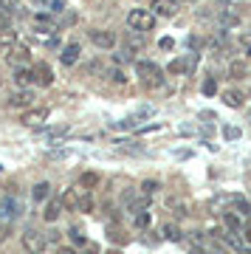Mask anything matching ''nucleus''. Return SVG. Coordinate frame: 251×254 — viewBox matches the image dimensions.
Here are the masks:
<instances>
[{
    "label": "nucleus",
    "instance_id": "obj_1",
    "mask_svg": "<svg viewBox=\"0 0 251 254\" xmlns=\"http://www.w3.org/2000/svg\"><path fill=\"white\" fill-rule=\"evenodd\" d=\"M127 26L133 28V31H153L155 26V14L153 11H147V9H133L130 14H127Z\"/></svg>",
    "mask_w": 251,
    "mask_h": 254
},
{
    "label": "nucleus",
    "instance_id": "obj_2",
    "mask_svg": "<svg viewBox=\"0 0 251 254\" xmlns=\"http://www.w3.org/2000/svg\"><path fill=\"white\" fill-rule=\"evenodd\" d=\"M20 240H23V249H26L28 254H43L45 252V235H40L37 229H26Z\"/></svg>",
    "mask_w": 251,
    "mask_h": 254
},
{
    "label": "nucleus",
    "instance_id": "obj_3",
    "mask_svg": "<svg viewBox=\"0 0 251 254\" xmlns=\"http://www.w3.org/2000/svg\"><path fill=\"white\" fill-rule=\"evenodd\" d=\"M6 60H9V65H14V68H23V65L31 63V48L23 46V43H14V46L9 48Z\"/></svg>",
    "mask_w": 251,
    "mask_h": 254
},
{
    "label": "nucleus",
    "instance_id": "obj_4",
    "mask_svg": "<svg viewBox=\"0 0 251 254\" xmlns=\"http://www.w3.org/2000/svg\"><path fill=\"white\" fill-rule=\"evenodd\" d=\"M135 73H138L150 88H155V85H158V76H161V68L155 63H135Z\"/></svg>",
    "mask_w": 251,
    "mask_h": 254
},
{
    "label": "nucleus",
    "instance_id": "obj_5",
    "mask_svg": "<svg viewBox=\"0 0 251 254\" xmlns=\"http://www.w3.org/2000/svg\"><path fill=\"white\" fill-rule=\"evenodd\" d=\"M90 43L96 48H116V34L113 31H105V28H93L90 31Z\"/></svg>",
    "mask_w": 251,
    "mask_h": 254
},
{
    "label": "nucleus",
    "instance_id": "obj_6",
    "mask_svg": "<svg viewBox=\"0 0 251 254\" xmlns=\"http://www.w3.org/2000/svg\"><path fill=\"white\" fill-rule=\"evenodd\" d=\"M178 9V0H153V14H158V17H175Z\"/></svg>",
    "mask_w": 251,
    "mask_h": 254
},
{
    "label": "nucleus",
    "instance_id": "obj_7",
    "mask_svg": "<svg viewBox=\"0 0 251 254\" xmlns=\"http://www.w3.org/2000/svg\"><path fill=\"white\" fill-rule=\"evenodd\" d=\"M63 209H65L63 198H48V203H45V209H43V220L45 223H54V220L63 215Z\"/></svg>",
    "mask_w": 251,
    "mask_h": 254
},
{
    "label": "nucleus",
    "instance_id": "obj_8",
    "mask_svg": "<svg viewBox=\"0 0 251 254\" xmlns=\"http://www.w3.org/2000/svg\"><path fill=\"white\" fill-rule=\"evenodd\" d=\"M34 82H37V85H43V88H48V85L54 82V71H51V65H48V63H37L34 65Z\"/></svg>",
    "mask_w": 251,
    "mask_h": 254
},
{
    "label": "nucleus",
    "instance_id": "obj_9",
    "mask_svg": "<svg viewBox=\"0 0 251 254\" xmlns=\"http://www.w3.org/2000/svg\"><path fill=\"white\" fill-rule=\"evenodd\" d=\"M197 65V54H189L187 60H172L170 63V73H189Z\"/></svg>",
    "mask_w": 251,
    "mask_h": 254
},
{
    "label": "nucleus",
    "instance_id": "obj_10",
    "mask_svg": "<svg viewBox=\"0 0 251 254\" xmlns=\"http://www.w3.org/2000/svg\"><path fill=\"white\" fill-rule=\"evenodd\" d=\"M79 43H68V46L63 48V54H60V60H63V65H68V68H71V65H76L79 63Z\"/></svg>",
    "mask_w": 251,
    "mask_h": 254
},
{
    "label": "nucleus",
    "instance_id": "obj_11",
    "mask_svg": "<svg viewBox=\"0 0 251 254\" xmlns=\"http://www.w3.org/2000/svg\"><path fill=\"white\" fill-rule=\"evenodd\" d=\"M48 119V108H31V110H26L23 113V125H40V122H45Z\"/></svg>",
    "mask_w": 251,
    "mask_h": 254
},
{
    "label": "nucleus",
    "instance_id": "obj_12",
    "mask_svg": "<svg viewBox=\"0 0 251 254\" xmlns=\"http://www.w3.org/2000/svg\"><path fill=\"white\" fill-rule=\"evenodd\" d=\"M31 102H34V93L31 91H20V93H14V96L9 99V108H28Z\"/></svg>",
    "mask_w": 251,
    "mask_h": 254
},
{
    "label": "nucleus",
    "instance_id": "obj_13",
    "mask_svg": "<svg viewBox=\"0 0 251 254\" xmlns=\"http://www.w3.org/2000/svg\"><path fill=\"white\" fill-rule=\"evenodd\" d=\"M14 82H17L20 88H28L31 82H34V68H17V73H14Z\"/></svg>",
    "mask_w": 251,
    "mask_h": 254
},
{
    "label": "nucleus",
    "instance_id": "obj_14",
    "mask_svg": "<svg viewBox=\"0 0 251 254\" xmlns=\"http://www.w3.org/2000/svg\"><path fill=\"white\" fill-rule=\"evenodd\" d=\"M223 105H229V108H243V93L240 91H226Z\"/></svg>",
    "mask_w": 251,
    "mask_h": 254
},
{
    "label": "nucleus",
    "instance_id": "obj_15",
    "mask_svg": "<svg viewBox=\"0 0 251 254\" xmlns=\"http://www.w3.org/2000/svg\"><path fill=\"white\" fill-rule=\"evenodd\" d=\"M51 198V184L48 181H40L34 187V200H48Z\"/></svg>",
    "mask_w": 251,
    "mask_h": 254
},
{
    "label": "nucleus",
    "instance_id": "obj_16",
    "mask_svg": "<svg viewBox=\"0 0 251 254\" xmlns=\"http://www.w3.org/2000/svg\"><path fill=\"white\" fill-rule=\"evenodd\" d=\"M232 206L237 209L240 215H246V218H251V203H249L246 198H240V195H237V198H232Z\"/></svg>",
    "mask_w": 251,
    "mask_h": 254
},
{
    "label": "nucleus",
    "instance_id": "obj_17",
    "mask_svg": "<svg viewBox=\"0 0 251 254\" xmlns=\"http://www.w3.org/2000/svg\"><path fill=\"white\" fill-rule=\"evenodd\" d=\"M164 237L172 240V243H181V240H184V237H181V229L175 226V223H167V226H164Z\"/></svg>",
    "mask_w": 251,
    "mask_h": 254
},
{
    "label": "nucleus",
    "instance_id": "obj_18",
    "mask_svg": "<svg viewBox=\"0 0 251 254\" xmlns=\"http://www.w3.org/2000/svg\"><path fill=\"white\" fill-rule=\"evenodd\" d=\"M96 184H99V175H96V173H85V175L79 178V187H82V190H88V192L93 190Z\"/></svg>",
    "mask_w": 251,
    "mask_h": 254
},
{
    "label": "nucleus",
    "instance_id": "obj_19",
    "mask_svg": "<svg viewBox=\"0 0 251 254\" xmlns=\"http://www.w3.org/2000/svg\"><path fill=\"white\" fill-rule=\"evenodd\" d=\"M113 63H119V65L133 63V48H122V51H116V54H113Z\"/></svg>",
    "mask_w": 251,
    "mask_h": 254
},
{
    "label": "nucleus",
    "instance_id": "obj_20",
    "mask_svg": "<svg viewBox=\"0 0 251 254\" xmlns=\"http://www.w3.org/2000/svg\"><path fill=\"white\" fill-rule=\"evenodd\" d=\"M17 203H14V200L11 198H6L3 200V215H6V220H11V218H17Z\"/></svg>",
    "mask_w": 251,
    "mask_h": 254
},
{
    "label": "nucleus",
    "instance_id": "obj_21",
    "mask_svg": "<svg viewBox=\"0 0 251 254\" xmlns=\"http://www.w3.org/2000/svg\"><path fill=\"white\" fill-rule=\"evenodd\" d=\"M237 23H240V17H237L234 11H223V14H220V26L223 28H232V26H237Z\"/></svg>",
    "mask_w": 251,
    "mask_h": 254
},
{
    "label": "nucleus",
    "instance_id": "obj_22",
    "mask_svg": "<svg viewBox=\"0 0 251 254\" xmlns=\"http://www.w3.org/2000/svg\"><path fill=\"white\" fill-rule=\"evenodd\" d=\"M223 223H226L229 229H240V218L234 215L232 209H229V212H223Z\"/></svg>",
    "mask_w": 251,
    "mask_h": 254
},
{
    "label": "nucleus",
    "instance_id": "obj_23",
    "mask_svg": "<svg viewBox=\"0 0 251 254\" xmlns=\"http://www.w3.org/2000/svg\"><path fill=\"white\" fill-rule=\"evenodd\" d=\"M45 6H48L51 14H63L65 11V0H45Z\"/></svg>",
    "mask_w": 251,
    "mask_h": 254
},
{
    "label": "nucleus",
    "instance_id": "obj_24",
    "mask_svg": "<svg viewBox=\"0 0 251 254\" xmlns=\"http://www.w3.org/2000/svg\"><path fill=\"white\" fill-rule=\"evenodd\" d=\"M133 220H135V226H138V229H144L147 223H150V212H147V209H138Z\"/></svg>",
    "mask_w": 251,
    "mask_h": 254
},
{
    "label": "nucleus",
    "instance_id": "obj_25",
    "mask_svg": "<svg viewBox=\"0 0 251 254\" xmlns=\"http://www.w3.org/2000/svg\"><path fill=\"white\" fill-rule=\"evenodd\" d=\"M200 91L206 93V96H215V93H217V85H215V79H212V76H206V79H203V85H200Z\"/></svg>",
    "mask_w": 251,
    "mask_h": 254
},
{
    "label": "nucleus",
    "instance_id": "obj_26",
    "mask_svg": "<svg viewBox=\"0 0 251 254\" xmlns=\"http://www.w3.org/2000/svg\"><path fill=\"white\" fill-rule=\"evenodd\" d=\"M110 127H113V130H133V127H135V116L133 119H122V122H113Z\"/></svg>",
    "mask_w": 251,
    "mask_h": 254
},
{
    "label": "nucleus",
    "instance_id": "obj_27",
    "mask_svg": "<svg viewBox=\"0 0 251 254\" xmlns=\"http://www.w3.org/2000/svg\"><path fill=\"white\" fill-rule=\"evenodd\" d=\"M240 54L243 57H251V34H243L240 37Z\"/></svg>",
    "mask_w": 251,
    "mask_h": 254
},
{
    "label": "nucleus",
    "instance_id": "obj_28",
    "mask_svg": "<svg viewBox=\"0 0 251 254\" xmlns=\"http://www.w3.org/2000/svg\"><path fill=\"white\" fill-rule=\"evenodd\" d=\"M108 237L113 240V243H116V240L119 243H125V232H122L119 226H108Z\"/></svg>",
    "mask_w": 251,
    "mask_h": 254
},
{
    "label": "nucleus",
    "instance_id": "obj_29",
    "mask_svg": "<svg viewBox=\"0 0 251 254\" xmlns=\"http://www.w3.org/2000/svg\"><path fill=\"white\" fill-rule=\"evenodd\" d=\"M155 190H158V181H144L141 184V195H147V198H153Z\"/></svg>",
    "mask_w": 251,
    "mask_h": 254
},
{
    "label": "nucleus",
    "instance_id": "obj_30",
    "mask_svg": "<svg viewBox=\"0 0 251 254\" xmlns=\"http://www.w3.org/2000/svg\"><path fill=\"white\" fill-rule=\"evenodd\" d=\"M110 79L116 82V85H127V73L122 71V68H113V71H110Z\"/></svg>",
    "mask_w": 251,
    "mask_h": 254
},
{
    "label": "nucleus",
    "instance_id": "obj_31",
    "mask_svg": "<svg viewBox=\"0 0 251 254\" xmlns=\"http://www.w3.org/2000/svg\"><path fill=\"white\" fill-rule=\"evenodd\" d=\"M229 73L240 79V76H246V65H243V63H232V65H229Z\"/></svg>",
    "mask_w": 251,
    "mask_h": 254
},
{
    "label": "nucleus",
    "instance_id": "obj_32",
    "mask_svg": "<svg viewBox=\"0 0 251 254\" xmlns=\"http://www.w3.org/2000/svg\"><path fill=\"white\" fill-rule=\"evenodd\" d=\"M187 46L192 48V51H200V48L206 46V43H203V40H200V37H189V40H187Z\"/></svg>",
    "mask_w": 251,
    "mask_h": 254
},
{
    "label": "nucleus",
    "instance_id": "obj_33",
    "mask_svg": "<svg viewBox=\"0 0 251 254\" xmlns=\"http://www.w3.org/2000/svg\"><path fill=\"white\" fill-rule=\"evenodd\" d=\"M130 48H144V34H130Z\"/></svg>",
    "mask_w": 251,
    "mask_h": 254
},
{
    "label": "nucleus",
    "instance_id": "obj_34",
    "mask_svg": "<svg viewBox=\"0 0 251 254\" xmlns=\"http://www.w3.org/2000/svg\"><path fill=\"white\" fill-rule=\"evenodd\" d=\"M68 235H71V240H73V243H76V246H85V235H82L79 229H71Z\"/></svg>",
    "mask_w": 251,
    "mask_h": 254
},
{
    "label": "nucleus",
    "instance_id": "obj_35",
    "mask_svg": "<svg viewBox=\"0 0 251 254\" xmlns=\"http://www.w3.org/2000/svg\"><path fill=\"white\" fill-rule=\"evenodd\" d=\"M223 136L232 138V141L234 138H240V127H223Z\"/></svg>",
    "mask_w": 251,
    "mask_h": 254
},
{
    "label": "nucleus",
    "instance_id": "obj_36",
    "mask_svg": "<svg viewBox=\"0 0 251 254\" xmlns=\"http://www.w3.org/2000/svg\"><path fill=\"white\" fill-rule=\"evenodd\" d=\"M158 46H161L164 51H172V48H175V40H172V37H161V43H158Z\"/></svg>",
    "mask_w": 251,
    "mask_h": 254
},
{
    "label": "nucleus",
    "instance_id": "obj_37",
    "mask_svg": "<svg viewBox=\"0 0 251 254\" xmlns=\"http://www.w3.org/2000/svg\"><path fill=\"white\" fill-rule=\"evenodd\" d=\"M0 6H6V11H17V0H0Z\"/></svg>",
    "mask_w": 251,
    "mask_h": 254
},
{
    "label": "nucleus",
    "instance_id": "obj_38",
    "mask_svg": "<svg viewBox=\"0 0 251 254\" xmlns=\"http://www.w3.org/2000/svg\"><path fill=\"white\" fill-rule=\"evenodd\" d=\"M243 240L251 243V218H249V223H246V229H243Z\"/></svg>",
    "mask_w": 251,
    "mask_h": 254
},
{
    "label": "nucleus",
    "instance_id": "obj_39",
    "mask_svg": "<svg viewBox=\"0 0 251 254\" xmlns=\"http://www.w3.org/2000/svg\"><path fill=\"white\" fill-rule=\"evenodd\" d=\"M9 237V223H0V240H6Z\"/></svg>",
    "mask_w": 251,
    "mask_h": 254
},
{
    "label": "nucleus",
    "instance_id": "obj_40",
    "mask_svg": "<svg viewBox=\"0 0 251 254\" xmlns=\"http://www.w3.org/2000/svg\"><path fill=\"white\" fill-rule=\"evenodd\" d=\"M79 254H102V252H99V246H85V252Z\"/></svg>",
    "mask_w": 251,
    "mask_h": 254
},
{
    "label": "nucleus",
    "instance_id": "obj_41",
    "mask_svg": "<svg viewBox=\"0 0 251 254\" xmlns=\"http://www.w3.org/2000/svg\"><path fill=\"white\" fill-rule=\"evenodd\" d=\"M60 237H63L60 232H48V240H51V243H60Z\"/></svg>",
    "mask_w": 251,
    "mask_h": 254
},
{
    "label": "nucleus",
    "instance_id": "obj_42",
    "mask_svg": "<svg viewBox=\"0 0 251 254\" xmlns=\"http://www.w3.org/2000/svg\"><path fill=\"white\" fill-rule=\"evenodd\" d=\"M192 254H212V252H206V249H192Z\"/></svg>",
    "mask_w": 251,
    "mask_h": 254
},
{
    "label": "nucleus",
    "instance_id": "obj_43",
    "mask_svg": "<svg viewBox=\"0 0 251 254\" xmlns=\"http://www.w3.org/2000/svg\"><path fill=\"white\" fill-rule=\"evenodd\" d=\"M6 20H9L6 14H0V31H3V26H6Z\"/></svg>",
    "mask_w": 251,
    "mask_h": 254
},
{
    "label": "nucleus",
    "instance_id": "obj_44",
    "mask_svg": "<svg viewBox=\"0 0 251 254\" xmlns=\"http://www.w3.org/2000/svg\"><path fill=\"white\" fill-rule=\"evenodd\" d=\"M57 254H76V252H73V249H60Z\"/></svg>",
    "mask_w": 251,
    "mask_h": 254
},
{
    "label": "nucleus",
    "instance_id": "obj_45",
    "mask_svg": "<svg viewBox=\"0 0 251 254\" xmlns=\"http://www.w3.org/2000/svg\"><path fill=\"white\" fill-rule=\"evenodd\" d=\"M108 254H122V252H119V249H110V252Z\"/></svg>",
    "mask_w": 251,
    "mask_h": 254
},
{
    "label": "nucleus",
    "instance_id": "obj_46",
    "mask_svg": "<svg viewBox=\"0 0 251 254\" xmlns=\"http://www.w3.org/2000/svg\"><path fill=\"white\" fill-rule=\"evenodd\" d=\"M243 254H251V252H243Z\"/></svg>",
    "mask_w": 251,
    "mask_h": 254
},
{
    "label": "nucleus",
    "instance_id": "obj_47",
    "mask_svg": "<svg viewBox=\"0 0 251 254\" xmlns=\"http://www.w3.org/2000/svg\"><path fill=\"white\" fill-rule=\"evenodd\" d=\"M40 3H45V0H40Z\"/></svg>",
    "mask_w": 251,
    "mask_h": 254
}]
</instances>
